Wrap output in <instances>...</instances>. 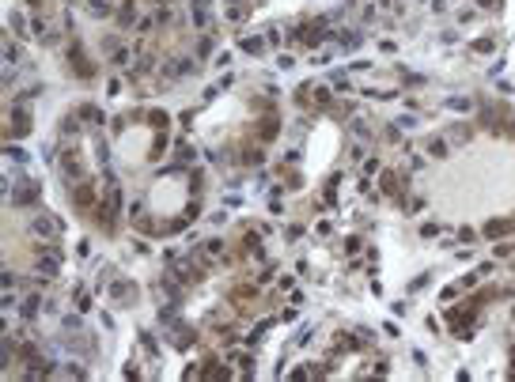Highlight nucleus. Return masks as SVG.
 I'll list each match as a JSON object with an SVG mask.
<instances>
[{"mask_svg":"<svg viewBox=\"0 0 515 382\" xmlns=\"http://www.w3.org/2000/svg\"><path fill=\"white\" fill-rule=\"evenodd\" d=\"M35 197H38V186L31 178H19V189L12 193V204H31Z\"/></svg>","mask_w":515,"mask_h":382,"instance_id":"1","label":"nucleus"},{"mask_svg":"<svg viewBox=\"0 0 515 382\" xmlns=\"http://www.w3.org/2000/svg\"><path fill=\"white\" fill-rule=\"evenodd\" d=\"M38 272H42V276H53V272H57V257H38Z\"/></svg>","mask_w":515,"mask_h":382,"instance_id":"2","label":"nucleus"},{"mask_svg":"<svg viewBox=\"0 0 515 382\" xmlns=\"http://www.w3.org/2000/svg\"><path fill=\"white\" fill-rule=\"evenodd\" d=\"M35 231L38 235H53V220H35Z\"/></svg>","mask_w":515,"mask_h":382,"instance_id":"3","label":"nucleus"},{"mask_svg":"<svg viewBox=\"0 0 515 382\" xmlns=\"http://www.w3.org/2000/svg\"><path fill=\"white\" fill-rule=\"evenodd\" d=\"M23 314H27V318H31V314H38V299H35V295H31V299H23Z\"/></svg>","mask_w":515,"mask_h":382,"instance_id":"4","label":"nucleus"},{"mask_svg":"<svg viewBox=\"0 0 515 382\" xmlns=\"http://www.w3.org/2000/svg\"><path fill=\"white\" fill-rule=\"evenodd\" d=\"M428 148H432V155H447V144H443V140H432Z\"/></svg>","mask_w":515,"mask_h":382,"instance_id":"5","label":"nucleus"},{"mask_svg":"<svg viewBox=\"0 0 515 382\" xmlns=\"http://www.w3.org/2000/svg\"><path fill=\"white\" fill-rule=\"evenodd\" d=\"M31 4H38V0H31Z\"/></svg>","mask_w":515,"mask_h":382,"instance_id":"6","label":"nucleus"}]
</instances>
